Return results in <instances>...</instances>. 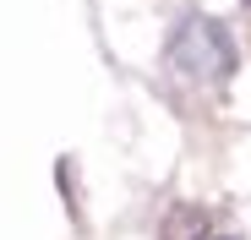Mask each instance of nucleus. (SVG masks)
Segmentation results:
<instances>
[{
  "label": "nucleus",
  "mask_w": 251,
  "mask_h": 240,
  "mask_svg": "<svg viewBox=\"0 0 251 240\" xmlns=\"http://www.w3.org/2000/svg\"><path fill=\"white\" fill-rule=\"evenodd\" d=\"M175 71H186L191 82H213V76L229 71V49H224V38L207 27V22H191L180 38H175Z\"/></svg>",
  "instance_id": "f257e3e1"
}]
</instances>
